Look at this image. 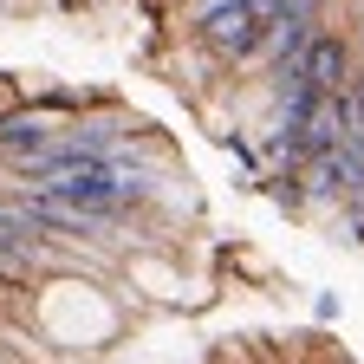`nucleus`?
Returning <instances> with one entry per match:
<instances>
[{"instance_id":"nucleus-1","label":"nucleus","mask_w":364,"mask_h":364,"mask_svg":"<svg viewBox=\"0 0 364 364\" xmlns=\"http://www.w3.org/2000/svg\"><path fill=\"white\" fill-rule=\"evenodd\" d=\"M306 85L312 91H326V98H345V91L358 85V72H364V59H358V39H351V26H326V33H318L312 39V53H306Z\"/></svg>"},{"instance_id":"nucleus-2","label":"nucleus","mask_w":364,"mask_h":364,"mask_svg":"<svg viewBox=\"0 0 364 364\" xmlns=\"http://www.w3.org/2000/svg\"><path fill=\"white\" fill-rule=\"evenodd\" d=\"M53 136H59V124L53 117H39L33 105H0V169H26L33 156H46V150H53Z\"/></svg>"},{"instance_id":"nucleus-3","label":"nucleus","mask_w":364,"mask_h":364,"mask_svg":"<svg viewBox=\"0 0 364 364\" xmlns=\"http://www.w3.org/2000/svg\"><path fill=\"white\" fill-rule=\"evenodd\" d=\"M0 254H14V260H26L33 273H46V267H59V247L39 235V228L14 208V202H0Z\"/></svg>"},{"instance_id":"nucleus-4","label":"nucleus","mask_w":364,"mask_h":364,"mask_svg":"<svg viewBox=\"0 0 364 364\" xmlns=\"http://www.w3.org/2000/svg\"><path fill=\"white\" fill-rule=\"evenodd\" d=\"M215 144H221V156H228V163H235L241 189H254V196H260V182H267V163H260V136H254V130H221Z\"/></svg>"},{"instance_id":"nucleus-5","label":"nucleus","mask_w":364,"mask_h":364,"mask_svg":"<svg viewBox=\"0 0 364 364\" xmlns=\"http://www.w3.org/2000/svg\"><path fill=\"white\" fill-rule=\"evenodd\" d=\"M260 196L280 208L287 221H306V215H312V202H306V169H299V176H267V182H260Z\"/></svg>"},{"instance_id":"nucleus-6","label":"nucleus","mask_w":364,"mask_h":364,"mask_svg":"<svg viewBox=\"0 0 364 364\" xmlns=\"http://www.w3.org/2000/svg\"><path fill=\"white\" fill-rule=\"evenodd\" d=\"M338 318H345V293H332V287H318V293H312V326L326 332V326H338Z\"/></svg>"},{"instance_id":"nucleus-7","label":"nucleus","mask_w":364,"mask_h":364,"mask_svg":"<svg viewBox=\"0 0 364 364\" xmlns=\"http://www.w3.org/2000/svg\"><path fill=\"white\" fill-rule=\"evenodd\" d=\"M338 235H345L351 247H364V202H345V208H338Z\"/></svg>"},{"instance_id":"nucleus-8","label":"nucleus","mask_w":364,"mask_h":364,"mask_svg":"<svg viewBox=\"0 0 364 364\" xmlns=\"http://www.w3.org/2000/svg\"><path fill=\"white\" fill-rule=\"evenodd\" d=\"M351 91H358V105H364V72H358V85H351Z\"/></svg>"},{"instance_id":"nucleus-9","label":"nucleus","mask_w":364,"mask_h":364,"mask_svg":"<svg viewBox=\"0 0 364 364\" xmlns=\"http://www.w3.org/2000/svg\"><path fill=\"white\" fill-rule=\"evenodd\" d=\"M345 364H351V358H345Z\"/></svg>"}]
</instances>
